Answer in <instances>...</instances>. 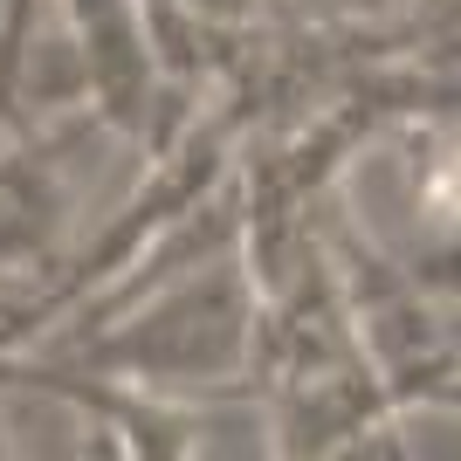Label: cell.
<instances>
[{"instance_id": "3", "label": "cell", "mask_w": 461, "mask_h": 461, "mask_svg": "<svg viewBox=\"0 0 461 461\" xmlns=\"http://www.w3.org/2000/svg\"><path fill=\"white\" fill-rule=\"evenodd\" d=\"M56 14H62V35L77 49L83 90L104 111V124L152 152L158 138L193 111L200 83H173L158 69L145 0H56Z\"/></svg>"}, {"instance_id": "1", "label": "cell", "mask_w": 461, "mask_h": 461, "mask_svg": "<svg viewBox=\"0 0 461 461\" xmlns=\"http://www.w3.org/2000/svg\"><path fill=\"white\" fill-rule=\"evenodd\" d=\"M255 276L241 262V241L221 255H200L186 269L158 276L145 296L117 303L83 330L28 345L49 366L90 372V379H124L173 400H255Z\"/></svg>"}, {"instance_id": "2", "label": "cell", "mask_w": 461, "mask_h": 461, "mask_svg": "<svg viewBox=\"0 0 461 461\" xmlns=\"http://www.w3.org/2000/svg\"><path fill=\"white\" fill-rule=\"evenodd\" d=\"M117 138L90 96H69L56 111H41L28 131L0 152V276L35 283L69 255L77 234V200L90 179V152Z\"/></svg>"}, {"instance_id": "4", "label": "cell", "mask_w": 461, "mask_h": 461, "mask_svg": "<svg viewBox=\"0 0 461 461\" xmlns=\"http://www.w3.org/2000/svg\"><path fill=\"white\" fill-rule=\"evenodd\" d=\"M420 413H455V420H461V366L447 372V379H434V393H427Z\"/></svg>"}]
</instances>
